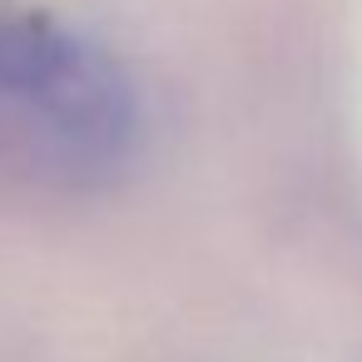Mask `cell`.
<instances>
[{
  "instance_id": "obj_1",
  "label": "cell",
  "mask_w": 362,
  "mask_h": 362,
  "mask_svg": "<svg viewBox=\"0 0 362 362\" xmlns=\"http://www.w3.org/2000/svg\"><path fill=\"white\" fill-rule=\"evenodd\" d=\"M0 100L75 174L119 169L139 134L129 75L100 45L35 11L0 16Z\"/></svg>"
}]
</instances>
